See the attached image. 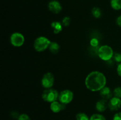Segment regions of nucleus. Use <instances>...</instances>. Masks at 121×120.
<instances>
[{
	"label": "nucleus",
	"mask_w": 121,
	"mask_h": 120,
	"mask_svg": "<svg viewBox=\"0 0 121 120\" xmlns=\"http://www.w3.org/2000/svg\"><path fill=\"white\" fill-rule=\"evenodd\" d=\"M106 79L103 73L93 71L89 74L85 80V85L92 91H98L105 87Z\"/></svg>",
	"instance_id": "obj_1"
},
{
	"label": "nucleus",
	"mask_w": 121,
	"mask_h": 120,
	"mask_svg": "<svg viewBox=\"0 0 121 120\" xmlns=\"http://www.w3.org/2000/svg\"><path fill=\"white\" fill-rule=\"evenodd\" d=\"M50 43L51 41L47 38L45 36H40L34 41V49L37 52H43L49 47Z\"/></svg>",
	"instance_id": "obj_2"
},
{
	"label": "nucleus",
	"mask_w": 121,
	"mask_h": 120,
	"mask_svg": "<svg viewBox=\"0 0 121 120\" xmlns=\"http://www.w3.org/2000/svg\"><path fill=\"white\" fill-rule=\"evenodd\" d=\"M59 94L58 91L53 88H47L42 94V98L47 102H53L59 99Z\"/></svg>",
	"instance_id": "obj_3"
},
{
	"label": "nucleus",
	"mask_w": 121,
	"mask_h": 120,
	"mask_svg": "<svg viewBox=\"0 0 121 120\" xmlns=\"http://www.w3.org/2000/svg\"><path fill=\"white\" fill-rule=\"evenodd\" d=\"M113 51L111 47L108 45H102L98 49V55L101 60L108 61L113 58Z\"/></svg>",
	"instance_id": "obj_4"
},
{
	"label": "nucleus",
	"mask_w": 121,
	"mask_h": 120,
	"mask_svg": "<svg viewBox=\"0 0 121 120\" xmlns=\"http://www.w3.org/2000/svg\"><path fill=\"white\" fill-rule=\"evenodd\" d=\"M73 98V93L70 90L66 89L59 94V100L60 102L63 104H67L72 102Z\"/></svg>",
	"instance_id": "obj_5"
},
{
	"label": "nucleus",
	"mask_w": 121,
	"mask_h": 120,
	"mask_svg": "<svg viewBox=\"0 0 121 120\" xmlns=\"http://www.w3.org/2000/svg\"><path fill=\"white\" fill-rule=\"evenodd\" d=\"M24 36L19 32H14L11 35L10 42L13 46L20 47L23 45L24 42Z\"/></svg>",
	"instance_id": "obj_6"
},
{
	"label": "nucleus",
	"mask_w": 121,
	"mask_h": 120,
	"mask_svg": "<svg viewBox=\"0 0 121 120\" xmlns=\"http://www.w3.org/2000/svg\"><path fill=\"white\" fill-rule=\"evenodd\" d=\"M54 82V78L51 72H47L43 75L41 80V85L45 88H50Z\"/></svg>",
	"instance_id": "obj_7"
},
{
	"label": "nucleus",
	"mask_w": 121,
	"mask_h": 120,
	"mask_svg": "<svg viewBox=\"0 0 121 120\" xmlns=\"http://www.w3.org/2000/svg\"><path fill=\"white\" fill-rule=\"evenodd\" d=\"M121 107V98L114 96L109 100L108 102V107L111 111H117Z\"/></svg>",
	"instance_id": "obj_8"
},
{
	"label": "nucleus",
	"mask_w": 121,
	"mask_h": 120,
	"mask_svg": "<svg viewBox=\"0 0 121 120\" xmlns=\"http://www.w3.org/2000/svg\"><path fill=\"white\" fill-rule=\"evenodd\" d=\"M48 9L54 14H59L62 9V7L60 2L56 0L51 1L48 3Z\"/></svg>",
	"instance_id": "obj_9"
},
{
	"label": "nucleus",
	"mask_w": 121,
	"mask_h": 120,
	"mask_svg": "<svg viewBox=\"0 0 121 120\" xmlns=\"http://www.w3.org/2000/svg\"><path fill=\"white\" fill-rule=\"evenodd\" d=\"M66 105L59 102L57 101H54L51 103L50 104V109L54 113H58L61 111L63 110L65 108Z\"/></svg>",
	"instance_id": "obj_10"
},
{
	"label": "nucleus",
	"mask_w": 121,
	"mask_h": 120,
	"mask_svg": "<svg viewBox=\"0 0 121 120\" xmlns=\"http://www.w3.org/2000/svg\"><path fill=\"white\" fill-rule=\"evenodd\" d=\"M100 95L103 99L106 100H110L112 98V92L110 88L105 86L100 90Z\"/></svg>",
	"instance_id": "obj_11"
},
{
	"label": "nucleus",
	"mask_w": 121,
	"mask_h": 120,
	"mask_svg": "<svg viewBox=\"0 0 121 120\" xmlns=\"http://www.w3.org/2000/svg\"><path fill=\"white\" fill-rule=\"evenodd\" d=\"M108 107V101L104 99L99 100L96 102V108L99 112H104L107 109Z\"/></svg>",
	"instance_id": "obj_12"
},
{
	"label": "nucleus",
	"mask_w": 121,
	"mask_h": 120,
	"mask_svg": "<svg viewBox=\"0 0 121 120\" xmlns=\"http://www.w3.org/2000/svg\"><path fill=\"white\" fill-rule=\"evenodd\" d=\"M51 27L54 34H57L62 31V24L59 21H53L51 24Z\"/></svg>",
	"instance_id": "obj_13"
},
{
	"label": "nucleus",
	"mask_w": 121,
	"mask_h": 120,
	"mask_svg": "<svg viewBox=\"0 0 121 120\" xmlns=\"http://www.w3.org/2000/svg\"><path fill=\"white\" fill-rule=\"evenodd\" d=\"M48 48H49V49L51 52L55 54L59 52V49H60V46H59V45L57 42H51Z\"/></svg>",
	"instance_id": "obj_14"
},
{
	"label": "nucleus",
	"mask_w": 121,
	"mask_h": 120,
	"mask_svg": "<svg viewBox=\"0 0 121 120\" xmlns=\"http://www.w3.org/2000/svg\"><path fill=\"white\" fill-rule=\"evenodd\" d=\"M111 7L115 10L121 9V0H111Z\"/></svg>",
	"instance_id": "obj_15"
},
{
	"label": "nucleus",
	"mask_w": 121,
	"mask_h": 120,
	"mask_svg": "<svg viewBox=\"0 0 121 120\" xmlns=\"http://www.w3.org/2000/svg\"><path fill=\"white\" fill-rule=\"evenodd\" d=\"M92 14L96 18H99L102 15V11L98 7H94L92 10Z\"/></svg>",
	"instance_id": "obj_16"
},
{
	"label": "nucleus",
	"mask_w": 121,
	"mask_h": 120,
	"mask_svg": "<svg viewBox=\"0 0 121 120\" xmlns=\"http://www.w3.org/2000/svg\"><path fill=\"white\" fill-rule=\"evenodd\" d=\"M76 118V120H90L89 116L83 112L78 113Z\"/></svg>",
	"instance_id": "obj_17"
},
{
	"label": "nucleus",
	"mask_w": 121,
	"mask_h": 120,
	"mask_svg": "<svg viewBox=\"0 0 121 120\" xmlns=\"http://www.w3.org/2000/svg\"><path fill=\"white\" fill-rule=\"evenodd\" d=\"M90 120H106L104 115L99 114H95L90 118Z\"/></svg>",
	"instance_id": "obj_18"
},
{
	"label": "nucleus",
	"mask_w": 121,
	"mask_h": 120,
	"mask_svg": "<svg viewBox=\"0 0 121 120\" xmlns=\"http://www.w3.org/2000/svg\"><path fill=\"white\" fill-rule=\"evenodd\" d=\"M113 95L115 97L121 98V87H118L113 90Z\"/></svg>",
	"instance_id": "obj_19"
},
{
	"label": "nucleus",
	"mask_w": 121,
	"mask_h": 120,
	"mask_svg": "<svg viewBox=\"0 0 121 120\" xmlns=\"http://www.w3.org/2000/svg\"><path fill=\"white\" fill-rule=\"evenodd\" d=\"M70 18L69 17V16H65L64 17V18L62 20V24L65 27H67V26L69 25L70 22Z\"/></svg>",
	"instance_id": "obj_20"
},
{
	"label": "nucleus",
	"mask_w": 121,
	"mask_h": 120,
	"mask_svg": "<svg viewBox=\"0 0 121 120\" xmlns=\"http://www.w3.org/2000/svg\"><path fill=\"white\" fill-rule=\"evenodd\" d=\"M113 58L116 62H119L121 63V54L119 52H115L113 54Z\"/></svg>",
	"instance_id": "obj_21"
},
{
	"label": "nucleus",
	"mask_w": 121,
	"mask_h": 120,
	"mask_svg": "<svg viewBox=\"0 0 121 120\" xmlns=\"http://www.w3.org/2000/svg\"><path fill=\"white\" fill-rule=\"evenodd\" d=\"M17 120H31V119L28 115L26 114H22L19 115Z\"/></svg>",
	"instance_id": "obj_22"
},
{
	"label": "nucleus",
	"mask_w": 121,
	"mask_h": 120,
	"mask_svg": "<svg viewBox=\"0 0 121 120\" xmlns=\"http://www.w3.org/2000/svg\"><path fill=\"white\" fill-rule=\"evenodd\" d=\"M99 42H98V40L96 38H93L91 40V45L92 47H96L98 46Z\"/></svg>",
	"instance_id": "obj_23"
},
{
	"label": "nucleus",
	"mask_w": 121,
	"mask_h": 120,
	"mask_svg": "<svg viewBox=\"0 0 121 120\" xmlns=\"http://www.w3.org/2000/svg\"><path fill=\"white\" fill-rule=\"evenodd\" d=\"M113 120H121V112H118L115 114Z\"/></svg>",
	"instance_id": "obj_24"
},
{
	"label": "nucleus",
	"mask_w": 121,
	"mask_h": 120,
	"mask_svg": "<svg viewBox=\"0 0 121 120\" xmlns=\"http://www.w3.org/2000/svg\"><path fill=\"white\" fill-rule=\"evenodd\" d=\"M117 72L118 74L121 77V62L118 65L117 67Z\"/></svg>",
	"instance_id": "obj_25"
},
{
	"label": "nucleus",
	"mask_w": 121,
	"mask_h": 120,
	"mask_svg": "<svg viewBox=\"0 0 121 120\" xmlns=\"http://www.w3.org/2000/svg\"><path fill=\"white\" fill-rule=\"evenodd\" d=\"M117 24L119 27H121V15L118 16L117 19Z\"/></svg>",
	"instance_id": "obj_26"
}]
</instances>
